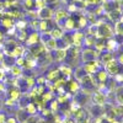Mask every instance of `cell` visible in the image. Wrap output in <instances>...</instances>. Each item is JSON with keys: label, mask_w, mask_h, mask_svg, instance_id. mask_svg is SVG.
Masks as SVG:
<instances>
[{"label": "cell", "mask_w": 123, "mask_h": 123, "mask_svg": "<svg viewBox=\"0 0 123 123\" xmlns=\"http://www.w3.org/2000/svg\"><path fill=\"white\" fill-rule=\"evenodd\" d=\"M112 28L111 26H108L107 24H100V26H97V35L101 38H106V37H111L112 36Z\"/></svg>", "instance_id": "1"}, {"label": "cell", "mask_w": 123, "mask_h": 123, "mask_svg": "<svg viewBox=\"0 0 123 123\" xmlns=\"http://www.w3.org/2000/svg\"><path fill=\"white\" fill-rule=\"evenodd\" d=\"M38 16L42 20H50L52 16H53V12H52V10H50L49 7L44 6V7L38 10Z\"/></svg>", "instance_id": "2"}, {"label": "cell", "mask_w": 123, "mask_h": 123, "mask_svg": "<svg viewBox=\"0 0 123 123\" xmlns=\"http://www.w3.org/2000/svg\"><path fill=\"white\" fill-rule=\"evenodd\" d=\"M106 68H107V71L110 74L112 75H117L118 74V71H119V65L117 63H115V62H108V63H106Z\"/></svg>", "instance_id": "3"}, {"label": "cell", "mask_w": 123, "mask_h": 123, "mask_svg": "<svg viewBox=\"0 0 123 123\" xmlns=\"http://www.w3.org/2000/svg\"><path fill=\"white\" fill-rule=\"evenodd\" d=\"M92 100H94V102H95L97 106H102V105L105 104V101H106V97H105L104 94H101V92H97V94L94 95Z\"/></svg>", "instance_id": "4"}, {"label": "cell", "mask_w": 123, "mask_h": 123, "mask_svg": "<svg viewBox=\"0 0 123 123\" xmlns=\"http://www.w3.org/2000/svg\"><path fill=\"white\" fill-rule=\"evenodd\" d=\"M96 63H94V62H91V63H89V64H86L83 69H85V73L86 74H92V73H95L96 71Z\"/></svg>", "instance_id": "5"}, {"label": "cell", "mask_w": 123, "mask_h": 123, "mask_svg": "<svg viewBox=\"0 0 123 123\" xmlns=\"http://www.w3.org/2000/svg\"><path fill=\"white\" fill-rule=\"evenodd\" d=\"M67 17H68V14L64 11V10H58V11L55 12V16H54V18H55L57 22L62 21V20H64V18H67Z\"/></svg>", "instance_id": "6"}, {"label": "cell", "mask_w": 123, "mask_h": 123, "mask_svg": "<svg viewBox=\"0 0 123 123\" xmlns=\"http://www.w3.org/2000/svg\"><path fill=\"white\" fill-rule=\"evenodd\" d=\"M62 36H63V31H62L60 28L55 27L52 30V32H50V37H52L53 39H58V38H62Z\"/></svg>", "instance_id": "7"}, {"label": "cell", "mask_w": 123, "mask_h": 123, "mask_svg": "<svg viewBox=\"0 0 123 123\" xmlns=\"http://www.w3.org/2000/svg\"><path fill=\"white\" fill-rule=\"evenodd\" d=\"M3 25H4V27H6V28H11V27L14 26V21H12V18H10V17H5V18L3 20Z\"/></svg>", "instance_id": "8"}, {"label": "cell", "mask_w": 123, "mask_h": 123, "mask_svg": "<svg viewBox=\"0 0 123 123\" xmlns=\"http://www.w3.org/2000/svg\"><path fill=\"white\" fill-rule=\"evenodd\" d=\"M24 5L27 10H31L35 7V0H25L24 1Z\"/></svg>", "instance_id": "9"}, {"label": "cell", "mask_w": 123, "mask_h": 123, "mask_svg": "<svg viewBox=\"0 0 123 123\" xmlns=\"http://www.w3.org/2000/svg\"><path fill=\"white\" fill-rule=\"evenodd\" d=\"M46 6V3H44V0H35V7H37L38 10L39 9H42Z\"/></svg>", "instance_id": "10"}, {"label": "cell", "mask_w": 123, "mask_h": 123, "mask_svg": "<svg viewBox=\"0 0 123 123\" xmlns=\"http://www.w3.org/2000/svg\"><path fill=\"white\" fill-rule=\"evenodd\" d=\"M98 80L101 81H106L107 80V71H100L98 73Z\"/></svg>", "instance_id": "11"}, {"label": "cell", "mask_w": 123, "mask_h": 123, "mask_svg": "<svg viewBox=\"0 0 123 123\" xmlns=\"http://www.w3.org/2000/svg\"><path fill=\"white\" fill-rule=\"evenodd\" d=\"M38 41H39V36H38V33H33V35H31L28 42H30V43H35V42H38Z\"/></svg>", "instance_id": "12"}, {"label": "cell", "mask_w": 123, "mask_h": 123, "mask_svg": "<svg viewBox=\"0 0 123 123\" xmlns=\"http://www.w3.org/2000/svg\"><path fill=\"white\" fill-rule=\"evenodd\" d=\"M65 55H67V52H65L64 49H60V50H58V57H57V59H58V60H62V59L65 58Z\"/></svg>", "instance_id": "13"}, {"label": "cell", "mask_w": 123, "mask_h": 123, "mask_svg": "<svg viewBox=\"0 0 123 123\" xmlns=\"http://www.w3.org/2000/svg\"><path fill=\"white\" fill-rule=\"evenodd\" d=\"M65 27L67 28H73L74 27V20L73 18H67V22H65Z\"/></svg>", "instance_id": "14"}, {"label": "cell", "mask_w": 123, "mask_h": 123, "mask_svg": "<svg viewBox=\"0 0 123 123\" xmlns=\"http://www.w3.org/2000/svg\"><path fill=\"white\" fill-rule=\"evenodd\" d=\"M20 97V91L16 89V90H12L11 91V98L12 100H16V98H18Z\"/></svg>", "instance_id": "15"}, {"label": "cell", "mask_w": 123, "mask_h": 123, "mask_svg": "<svg viewBox=\"0 0 123 123\" xmlns=\"http://www.w3.org/2000/svg\"><path fill=\"white\" fill-rule=\"evenodd\" d=\"M27 110H28L30 113H35V112H36V107H35V105H32V104H28V105H27Z\"/></svg>", "instance_id": "16"}, {"label": "cell", "mask_w": 123, "mask_h": 123, "mask_svg": "<svg viewBox=\"0 0 123 123\" xmlns=\"http://www.w3.org/2000/svg\"><path fill=\"white\" fill-rule=\"evenodd\" d=\"M112 60V55L111 54H106L105 57H102V62H105V63H108V62Z\"/></svg>", "instance_id": "17"}, {"label": "cell", "mask_w": 123, "mask_h": 123, "mask_svg": "<svg viewBox=\"0 0 123 123\" xmlns=\"http://www.w3.org/2000/svg\"><path fill=\"white\" fill-rule=\"evenodd\" d=\"M12 74H16V75H20V74H21V69H20V68H17L16 65L15 67H12Z\"/></svg>", "instance_id": "18"}, {"label": "cell", "mask_w": 123, "mask_h": 123, "mask_svg": "<svg viewBox=\"0 0 123 123\" xmlns=\"http://www.w3.org/2000/svg\"><path fill=\"white\" fill-rule=\"evenodd\" d=\"M70 85H71V86H70V90H71V91H76V90L79 89L78 83H75V81H73V83H71Z\"/></svg>", "instance_id": "19"}, {"label": "cell", "mask_w": 123, "mask_h": 123, "mask_svg": "<svg viewBox=\"0 0 123 123\" xmlns=\"http://www.w3.org/2000/svg\"><path fill=\"white\" fill-rule=\"evenodd\" d=\"M115 30H116V33H117V35H122V31H121V22H118V24L116 25Z\"/></svg>", "instance_id": "20"}, {"label": "cell", "mask_w": 123, "mask_h": 123, "mask_svg": "<svg viewBox=\"0 0 123 123\" xmlns=\"http://www.w3.org/2000/svg\"><path fill=\"white\" fill-rule=\"evenodd\" d=\"M79 25H80V27H84V26L86 25V18L81 16V17H80V24H79Z\"/></svg>", "instance_id": "21"}, {"label": "cell", "mask_w": 123, "mask_h": 123, "mask_svg": "<svg viewBox=\"0 0 123 123\" xmlns=\"http://www.w3.org/2000/svg\"><path fill=\"white\" fill-rule=\"evenodd\" d=\"M62 71H63V73H65L67 75H70V69L67 68V67H62Z\"/></svg>", "instance_id": "22"}, {"label": "cell", "mask_w": 123, "mask_h": 123, "mask_svg": "<svg viewBox=\"0 0 123 123\" xmlns=\"http://www.w3.org/2000/svg\"><path fill=\"white\" fill-rule=\"evenodd\" d=\"M108 44H110V49H112V48H115V46H116V42H115V41H110V42H108Z\"/></svg>", "instance_id": "23"}, {"label": "cell", "mask_w": 123, "mask_h": 123, "mask_svg": "<svg viewBox=\"0 0 123 123\" xmlns=\"http://www.w3.org/2000/svg\"><path fill=\"white\" fill-rule=\"evenodd\" d=\"M58 0H44V3L46 4H54V3H57Z\"/></svg>", "instance_id": "24"}, {"label": "cell", "mask_w": 123, "mask_h": 123, "mask_svg": "<svg viewBox=\"0 0 123 123\" xmlns=\"http://www.w3.org/2000/svg\"><path fill=\"white\" fill-rule=\"evenodd\" d=\"M24 26H26V22H20L18 24V27H24Z\"/></svg>", "instance_id": "25"}, {"label": "cell", "mask_w": 123, "mask_h": 123, "mask_svg": "<svg viewBox=\"0 0 123 123\" xmlns=\"http://www.w3.org/2000/svg\"><path fill=\"white\" fill-rule=\"evenodd\" d=\"M65 123H75V122H74L73 119H67V122H65Z\"/></svg>", "instance_id": "26"}, {"label": "cell", "mask_w": 123, "mask_h": 123, "mask_svg": "<svg viewBox=\"0 0 123 123\" xmlns=\"http://www.w3.org/2000/svg\"><path fill=\"white\" fill-rule=\"evenodd\" d=\"M112 123H119V122H117V121H113V122H112Z\"/></svg>", "instance_id": "27"}, {"label": "cell", "mask_w": 123, "mask_h": 123, "mask_svg": "<svg viewBox=\"0 0 123 123\" xmlns=\"http://www.w3.org/2000/svg\"><path fill=\"white\" fill-rule=\"evenodd\" d=\"M0 59H1V53H0Z\"/></svg>", "instance_id": "28"}]
</instances>
